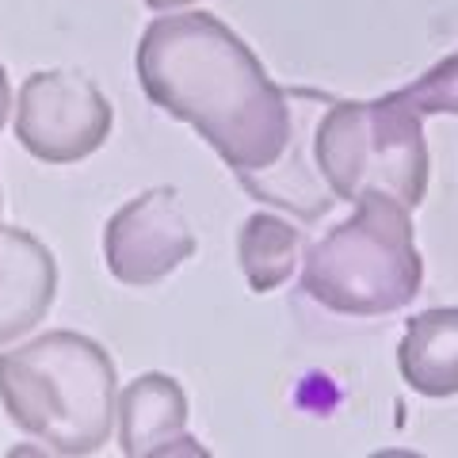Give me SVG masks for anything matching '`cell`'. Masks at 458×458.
Listing matches in <instances>:
<instances>
[{"instance_id":"9","label":"cell","mask_w":458,"mask_h":458,"mask_svg":"<svg viewBox=\"0 0 458 458\" xmlns=\"http://www.w3.org/2000/svg\"><path fill=\"white\" fill-rule=\"evenodd\" d=\"M397 367L420 397L458 394V306L424 310L409 318L397 348Z\"/></svg>"},{"instance_id":"13","label":"cell","mask_w":458,"mask_h":458,"mask_svg":"<svg viewBox=\"0 0 458 458\" xmlns=\"http://www.w3.org/2000/svg\"><path fill=\"white\" fill-rule=\"evenodd\" d=\"M188 4H195V0H146V8L153 12H172V8H188Z\"/></svg>"},{"instance_id":"5","label":"cell","mask_w":458,"mask_h":458,"mask_svg":"<svg viewBox=\"0 0 458 458\" xmlns=\"http://www.w3.org/2000/svg\"><path fill=\"white\" fill-rule=\"evenodd\" d=\"M114 123L99 84L73 69H42L16 96V138L42 165H77L107 141Z\"/></svg>"},{"instance_id":"12","label":"cell","mask_w":458,"mask_h":458,"mask_svg":"<svg viewBox=\"0 0 458 458\" xmlns=\"http://www.w3.org/2000/svg\"><path fill=\"white\" fill-rule=\"evenodd\" d=\"M8 107H12V92H8V69L0 65V126L8 123Z\"/></svg>"},{"instance_id":"8","label":"cell","mask_w":458,"mask_h":458,"mask_svg":"<svg viewBox=\"0 0 458 458\" xmlns=\"http://www.w3.org/2000/svg\"><path fill=\"white\" fill-rule=\"evenodd\" d=\"M57 294V264L27 229H0V348L16 344L47 318Z\"/></svg>"},{"instance_id":"15","label":"cell","mask_w":458,"mask_h":458,"mask_svg":"<svg viewBox=\"0 0 458 458\" xmlns=\"http://www.w3.org/2000/svg\"><path fill=\"white\" fill-rule=\"evenodd\" d=\"M0 229H4V222H0Z\"/></svg>"},{"instance_id":"1","label":"cell","mask_w":458,"mask_h":458,"mask_svg":"<svg viewBox=\"0 0 458 458\" xmlns=\"http://www.w3.org/2000/svg\"><path fill=\"white\" fill-rule=\"evenodd\" d=\"M134 65L153 107L191 123L237 176L271 168L291 146V92L279 89L249 42L210 12L153 20L141 31Z\"/></svg>"},{"instance_id":"10","label":"cell","mask_w":458,"mask_h":458,"mask_svg":"<svg viewBox=\"0 0 458 458\" xmlns=\"http://www.w3.org/2000/svg\"><path fill=\"white\" fill-rule=\"evenodd\" d=\"M302 260V229L279 214H252L237 233V264L256 294H267L294 276Z\"/></svg>"},{"instance_id":"7","label":"cell","mask_w":458,"mask_h":458,"mask_svg":"<svg viewBox=\"0 0 458 458\" xmlns=\"http://www.w3.org/2000/svg\"><path fill=\"white\" fill-rule=\"evenodd\" d=\"M114 428H119V451L131 458L207 454L188 432V394L161 370H146L123 386L119 401H114Z\"/></svg>"},{"instance_id":"14","label":"cell","mask_w":458,"mask_h":458,"mask_svg":"<svg viewBox=\"0 0 458 458\" xmlns=\"http://www.w3.org/2000/svg\"><path fill=\"white\" fill-rule=\"evenodd\" d=\"M0 218H4V195H0Z\"/></svg>"},{"instance_id":"3","label":"cell","mask_w":458,"mask_h":458,"mask_svg":"<svg viewBox=\"0 0 458 458\" xmlns=\"http://www.w3.org/2000/svg\"><path fill=\"white\" fill-rule=\"evenodd\" d=\"M424 260L412 237L409 207L370 195L352 218L333 225L306 249L302 291L333 313L382 318L420 294Z\"/></svg>"},{"instance_id":"11","label":"cell","mask_w":458,"mask_h":458,"mask_svg":"<svg viewBox=\"0 0 458 458\" xmlns=\"http://www.w3.org/2000/svg\"><path fill=\"white\" fill-rule=\"evenodd\" d=\"M390 99L417 111L420 119H428V114H458V54H447L412 84L390 92Z\"/></svg>"},{"instance_id":"4","label":"cell","mask_w":458,"mask_h":458,"mask_svg":"<svg viewBox=\"0 0 458 458\" xmlns=\"http://www.w3.org/2000/svg\"><path fill=\"white\" fill-rule=\"evenodd\" d=\"M313 165L333 199L352 207L386 195L417 210L432 180L424 119L390 96L328 99L313 126Z\"/></svg>"},{"instance_id":"6","label":"cell","mask_w":458,"mask_h":458,"mask_svg":"<svg viewBox=\"0 0 458 458\" xmlns=\"http://www.w3.org/2000/svg\"><path fill=\"white\" fill-rule=\"evenodd\" d=\"M195 256V229L176 188H149L111 214L104 260L123 286H153Z\"/></svg>"},{"instance_id":"2","label":"cell","mask_w":458,"mask_h":458,"mask_svg":"<svg viewBox=\"0 0 458 458\" xmlns=\"http://www.w3.org/2000/svg\"><path fill=\"white\" fill-rule=\"evenodd\" d=\"M114 401V360L92 336L57 328L0 348V405L54 454H96L111 439Z\"/></svg>"}]
</instances>
